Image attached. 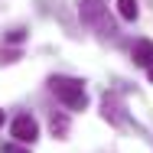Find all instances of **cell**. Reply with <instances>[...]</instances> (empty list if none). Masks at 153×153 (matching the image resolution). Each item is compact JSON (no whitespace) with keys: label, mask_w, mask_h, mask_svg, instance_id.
Returning a JSON list of instances; mask_svg holds the SVG:
<instances>
[{"label":"cell","mask_w":153,"mask_h":153,"mask_svg":"<svg viewBox=\"0 0 153 153\" xmlns=\"http://www.w3.org/2000/svg\"><path fill=\"white\" fill-rule=\"evenodd\" d=\"M130 59L134 65H153V42L150 39H140V42H134V49H130Z\"/></svg>","instance_id":"cell-4"},{"label":"cell","mask_w":153,"mask_h":153,"mask_svg":"<svg viewBox=\"0 0 153 153\" xmlns=\"http://www.w3.org/2000/svg\"><path fill=\"white\" fill-rule=\"evenodd\" d=\"M0 127H3V111H0Z\"/></svg>","instance_id":"cell-11"},{"label":"cell","mask_w":153,"mask_h":153,"mask_svg":"<svg viewBox=\"0 0 153 153\" xmlns=\"http://www.w3.org/2000/svg\"><path fill=\"white\" fill-rule=\"evenodd\" d=\"M101 114L111 124H124V108H121V101H117V94H104L101 98Z\"/></svg>","instance_id":"cell-3"},{"label":"cell","mask_w":153,"mask_h":153,"mask_svg":"<svg viewBox=\"0 0 153 153\" xmlns=\"http://www.w3.org/2000/svg\"><path fill=\"white\" fill-rule=\"evenodd\" d=\"M10 134H13L20 143H33V140L39 137V124H36L33 114H20L16 121L10 124Z\"/></svg>","instance_id":"cell-2"},{"label":"cell","mask_w":153,"mask_h":153,"mask_svg":"<svg viewBox=\"0 0 153 153\" xmlns=\"http://www.w3.org/2000/svg\"><path fill=\"white\" fill-rule=\"evenodd\" d=\"M49 91L59 98L68 111H85L88 108V94H85V82L68 78V75H52L49 78Z\"/></svg>","instance_id":"cell-1"},{"label":"cell","mask_w":153,"mask_h":153,"mask_svg":"<svg viewBox=\"0 0 153 153\" xmlns=\"http://www.w3.org/2000/svg\"><path fill=\"white\" fill-rule=\"evenodd\" d=\"M0 150H3V153H30L26 147H20V143H3Z\"/></svg>","instance_id":"cell-9"},{"label":"cell","mask_w":153,"mask_h":153,"mask_svg":"<svg viewBox=\"0 0 153 153\" xmlns=\"http://www.w3.org/2000/svg\"><path fill=\"white\" fill-rule=\"evenodd\" d=\"M147 78H150V85H153V65H147Z\"/></svg>","instance_id":"cell-10"},{"label":"cell","mask_w":153,"mask_h":153,"mask_svg":"<svg viewBox=\"0 0 153 153\" xmlns=\"http://www.w3.org/2000/svg\"><path fill=\"white\" fill-rule=\"evenodd\" d=\"M117 13L124 20H137L140 16V3L137 0H117Z\"/></svg>","instance_id":"cell-6"},{"label":"cell","mask_w":153,"mask_h":153,"mask_svg":"<svg viewBox=\"0 0 153 153\" xmlns=\"http://www.w3.org/2000/svg\"><path fill=\"white\" fill-rule=\"evenodd\" d=\"M0 59H3V62H16L20 52H16V49H0Z\"/></svg>","instance_id":"cell-8"},{"label":"cell","mask_w":153,"mask_h":153,"mask_svg":"<svg viewBox=\"0 0 153 153\" xmlns=\"http://www.w3.org/2000/svg\"><path fill=\"white\" fill-rule=\"evenodd\" d=\"M49 130H52V137H65V134H68V117L59 114V111H52V117H49Z\"/></svg>","instance_id":"cell-5"},{"label":"cell","mask_w":153,"mask_h":153,"mask_svg":"<svg viewBox=\"0 0 153 153\" xmlns=\"http://www.w3.org/2000/svg\"><path fill=\"white\" fill-rule=\"evenodd\" d=\"M23 39H26V30H23V26H13V30L3 36V42H10V46H20Z\"/></svg>","instance_id":"cell-7"}]
</instances>
